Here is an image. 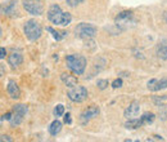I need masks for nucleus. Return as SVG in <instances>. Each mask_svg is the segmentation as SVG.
Returning <instances> with one entry per match:
<instances>
[{
    "instance_id": "1",
    "label": "nucleus",
    "mask_w": 167,
    "mask_h": 142,
    "mask_svg": "<svg viewBox=\"0 0 167 142\" xmlns=\"http://www.w3.org/2000/svg\"><path fill=\"white\" fill-rule=\"evenodd\" d=\"M48 19L54 25L68 26L72 21V16L68 12H63L58 4H53L48 10Z\"/></svg>"
},
{
    "instance_id": "2",
    "label": "nucleus",
    "mask_w": 167,
    "mask_h": 142,
    "mask_svg": "<svg viewBox=\"0 0 167 142\" xmlns=\"http://www.w3.org/2000/svg\"><path fill=\"white\" fill-rule=\"evenodd\" d=\"M66 66L76 75H82L86 68V58L81 54H70L66 57Z\"/></svg>"
},
{
    "instance_id": "3",
    "label": "nucleus",
    "mask_w": 167,
    "mask_h": 142,
    "mask_svg": "<svg viewBox=\"0 0 167 142\" xmlns=\"http://www.w3.org/2000/svg\"><path fill=\"white\" fill-rule=\"evenodd\" d=\"M23 31L26 36L28 38V40H31V42H35V40H38L40 36H41V26H40V23L38 21H35V19H30V21L26 22V25L23 27Z\"/></svg>"
},
{
    "instance_id": "4",
    "label": "nucleus",
    "mask_w": 167,
    "mask_h": 142,
    "mask_svg": "<svg viewBox=\"0 0 167 142\" xmlns=\"http://www.w3.org/2000/svg\"><path fill=\"white\" fill-rule=\"evenodd\" d=\"M136 22V19L134 18V14L131 10H124L118 13V16L115 18V23L118 26L121 30H126L130 26H134Z\"/></svg>"
},
{
    "instance_id": "5",
    "label": "nucleus",
    "mask_w": 167,
    "mask_h": 142,
    "mask_svg": "<svg viewBox=\"0 0 167 142\" xmlns=\"http://www.w3.org/2000/svg\"><path fill=\"white\" fill-rule=\"evenodd\" d=\"M75 35L80 39H91L96 35V27L90 25V23H79L75 27Z\"/></svg>"
},
{
    "instance_id": "6",
    "label": "nucleus",
    "mask_w": 167,
    "mask_h": 142,
    "mask_svg": "<svg viewBox=\"0 0 167 142\" xmlns=\"http://www.w3.org/2000/svg\"><path fill=\"white\" fill-rule=\"evenodd\" d=\"M67 96L72 102H82L88 98V89L82 85H75V87L70 88Z\"/></svg>"
},
{
    "instance_id": "7",
    "label": "nucleus",
    "mask_w": 167,
    "mask_h": 142,
    "mask_svg": "<svg viewBox=\"0 0 167 142\" xmlns=\"http://www.w3.org/2000/svg\"><path fill=\"white\" fill-rule=\"evenodd\" d=\"M23 8L32 16H40L44 13V5L41 0H22Z\"/></svg>"
},
{
    "instance_id": "8",
    "label": "nucleus",
    "mask_w": 167,
    "mask_h": 142,
    "mask_svg": "<svg viewBox=\"0 0 167 142\" xmlns=\"http://www.w3.org/2000/svg\"><path fill=\"white\" fill-rule=\"evenodd\" d=\"M98 114H99V107L95 106V105H91L90 107H88L86 110H84L82 114L80 115L81 123H82V124L88 123V121L90 120V119H93V117L98 116Z\"/></svg>"
},
{
    "instance_id": "9",
    "label": "nucleus",
    "mask_w": 167,
    "mask_h": 142,
    "mask_svg": "<svg viewBox=\"0 0 167 142\" xmlns=\"http://www.w3.org/2000/svg\"><path fill=\"white\" fill-rule=\"evenodd\" d=\"M149 91L152 92H158V91H162V89H166L167 88V78H161L160 80L158 79H150L148 84H146Z\"/></svg>"
},
{
    "instance_id": "10",
    "label": "nucleus",
    "mask_w": 167,
    "mask_h": 142,
    "mask_svg": "<svg viewBox=\"0 0 167 142\" xmlns=\"http://www.w3.org/2000/svg\"><path fill=\"white\" fill-rule=\"evenodd\" d=\"M139 111H140L139 102H138V101H132V102L126 107L124 115H125L126 119H135V117L139 115Z\"/></svg>"
},
{
    "instance_id": "11",
    "label": "nucleus",
    "mask_w": 167,
    "mask_h": 142,
    "mask_svg": "<svg viewBox=\"0 0 167 142\" xmlns=\"http://www.w3.org/2000/svg\"><path fill=\"white\" fill-rule=\"evenodd\" d=\"M7 92H8V94H9L10 98H13V100H17V98H19V96H21L19 88H18V85L14 80H9V82H8Z\"/></svg>"
},
{
    "instance_id": "12",
    "label": "nucleus",
    "mask_w": 167,
    "mask_h": 142,
    "mask_svg": "<svg viewBox=\"0 0 167 142\" xmlns=\"http://www.w3.org/2000/svg\"><path fill=\"white\" fill-rule=\"evenodd\" d=\"M156 52H157L158 58H161V59H167V39L161 40V42L157 44Z\"/></svg>"
},
{
    "instance_id": "13",
    "label": "nucleus",
    "mask_w": 167,
    "mask_h": 142,
    "mask_svg": "<svg viewBox=\"0 0 167 142\" xmlns=\"http://www.w3.org/2000/svg\"><path fill=\"white\" fill-rule=\"evenodd\" d=\"M22 61H23V58H22V54L19 53V52H13V53L8 57V63H9L13 68L18 67L19 65L22 63Z\"/></svg>"
},
{
    "instance_id": "14",
    "label": "nucleus",
    "mask_w": 167,
    "mask_h": 142,
    "mask_svg": "<svg viewBox=\"0 0 167 142\" xmlns=\"http://www.w3.org/2000/svg\"><path fill=\"white\" fill-rule=\"evenodd\" d=\"M60 79H62V82L66 84L68 88H72V87H75V85H77V78L75 75H70V74H67V72H64V74L60 75Z\"/></svg>"
},
{
    "instance_id": "15",
    "label": "nucleus",
    "mask_w": 167,
    "mask_h": 142,
    "mask_svg": "<svg viewBox=\"0 0 167 142\" xmlns=\"http://www.w3.org/2000/svg\"><path fill=\"white\" fill-rule=\"evenodd\" d=\"M15 9H17V1L12 0V1L8 3L5 7L1 8V12L4 14H7V16H13L15 13Z\"/></svg>"
},
{
    "instance_id": "16",
    "label": "nucleus",
    "mask_w": 167,
    "mask_h": 142,
    "mask_svg": "<svg viewBox=\"0 0 167 142\" xmlns=\"http://www.w3.org/2000/svg\"><path fill=\"white\" fill-rule=\"evenodd\" d=\"M23 115L24 114L19 112V111H13V116H12V119L9 120L10 127H17V125L21 124L23 120Z\"/></svg>"
},
{
    "instance_id": "17",
    "label": "nucleus",
    "mask_w": 167,
    "mask_h": 142,
    "mask_svg": "<svg viewBox=\"0 0 167 142\" xmlns=\"http://www.w3.org/2000/svg\"><path fill=\"white\" fill-rule=\"evenodd\" d=\"M60 129H62V123H60L58 119H55L50 125H49V133H50L51 136H57L60 132Z\"/></svg>"
},
{
    "instance_id": "18",
    "label": "nucleus",
    "mask_w": 167,
    "mask_h": 142,
    "mask_svg": "<svg viewBox=\"0 0 167 142\" xmlns=\"http://www.w3.org/2000/svg\"><path fill=\"white\" fill-rule=\"evenodd\" d=\"M143 124V121H141V119H138V117H135V119H129V121H126L125 123V127L127 129H136V128H140Z\"/></svg>"
},
{
    "instance_id": "19",
    "label": "nucleus",
    "mask_w": 167,
    "mask_h": 142,
    "mask_svg": "<svg viewBox=\"0 0 167 142\" xmlns=\"http://www.w3.org/2000/svg\"><path fill=\"white\" fill-rule=\"evenodd\" d=\"M46 31L49 32H51V35H53V38H54L57 42H59V40H62L64 36L67 35V32L66 31H62V32H58V31H55L53 27H46Z\"/></svg>"
},
{
    "instance_id": "20",
    "label": "nucleus",
    "mask_w": 167,
    "mask_h": 142,
    "mask_svg": "<svg viewBox=\"0 0 167 142\" xmlns=\"http://www.w3.org/2000/svg\"><path fill=\"white\" fill-rule=\"evenodd\" d=\"M141 121H143V124H150L153 123L154 120V114L153 112H145L143 116H140Z\"/></svg>"
},
{
    "instance_id": "21",
    "label": "nucleus",
    "mask_w": 167,
    "mask_h": 142,
    "mask_svg": "<svg viewBox=\"0 0 167 142\" xmlns=\"http://www.w3.org/2000/svg\"><path fill=\"white\" fill-rule=\"evenodd\" d=\"M53 112H54V115L57 117L62 116L63 114H64V106H63V105H57V106L54 107V111H53Z\"/></svg>"
},
{
    "instance_id": "22",
    "label": "nucleus",
    "mask_w": 167,
    "mask_h": 142,
    "mask_svg": "<svg viewBox=\"0 0 167 142\" xmlns=\"http://www.w3.org/2000/svg\"><path fill=\"white\" fill-rule=\"evenodd\" d=\"M96 87L99 88V89H105L108 87V80H105V79H98L96 80Z\"/></svg>"
},
{
    "instance_id": "23",
    "label": "nucleus",
    "mask_w": 167,
    "mask_h": 142,
    "mask_svg": "<svg viewBox=\"0 0 167 142\" xmlns=\"http://www.w3.org/2000/svg\"><path fill=\"white\" fill-rule=\"evenodd\" d=\"M13 111H19V112H22V114L26 115L27 107L24 106V105H22V103H18V105H14V106H13Z\"/></svg>"
},
{
    "instance_id": "24",
    "label": "nucleus",
    "mask_w": 167,
    "mask_h": 142,
    "mask_svg": "<svg viewBox=\"0 0 167 142\" xmlns=\"http://www.w3.org/2000/svg\"><path fill=\"white\" fill-rule=\"evenodd\" d=\"M153 101H154V103H156L157 106H163L162 102L167 101V96H161L160 98H158V97H153Z\"/></svg>"
},
{
    "instance_id": "25",
    "label": "nucleus",
    "mask_w": 167,
    "mask_h": 142,
    "mask_svg": "<svg viewBox=\"0 0 167 142\" xmlns=\"http://www.w3.org/2000/svg\"><path fill=\"white\" fill-rule=\"evenodd\" d=\"M84 0H66V3H67V5H70V7H72V8H75V7H77L79 4H81Z\"/></svg>"
},
{
    "instance_id": "26",
    "label": "nucleus",
    "mask_w": 167,
    "mask_h": 142,
    "mask_svg": "<svg viewBox=\"0 0 167 142\" xmlns=\"http://www.w3.org/2000/svg\"><path fill=\"white\" fill-rule=\"evenodd\" d=\"M112 87H113V88H121V87H122V79H116V80H113Z\"/></svg>"
},
{
    "instance_id": "27",
    "label": "nucleus",
    "mask_w": 167,
    "mask_h": 142,
    "mask_svg": "<svg viewBox=\"0 0 167 142\" xmlns=\"http://www.w3.org/2000/svg\"><path fill=\"white\" fill-rule=\"evenodd\" d=\"M12 116H13V114H12V112H7V114H4V115H3L1 120H4V119H7V120H10V119H12Z\"/></svg>"
},
{
    "instance_id": "28",
    "label": "nucleus",
    "mask_w": 167,
    "mask_h": 142,
    "mask_svg": "<svg viewBox=\"0 0 167 142\" xmlns=\"http://www.w3.org/2000/svg\"><path fill=\"white\" fill-rule=\"evenodd\" d=\"M64 123H66V124H71V123H72V119H71V115H70V114H67V115L64 116Z\"/></svg>"
},
{
    "instance_id": "29",
    "label": "nucleus",
    "mask_w": 167,
    "mask_h": 142,
    "mask_svg": "<svg viewBox=\"0 0 167 142\" xmlns=\"http://www.w3.org/2000/svg\"><path fill=\"white\" fill-rule=\"evenodd\" d=\"M0 141H1V142H4V141H8V142H10V141H12V138H10L9 136H5V135H3V136H1V138H0Z\"/></svg>"
},
{
    "instance_id": "30",
    "label": "nucleus",
    "mask_w": 167,
    "mask_h": 142,
    "mask_svg": "<svg viewBox=\"0 0 167 142\" xmlns=\"http://www.w3.org/2000/svg\"><path fill=\"white\" fill-rule=\"evenodd\" d=\"M0 53H1V54H0V58H4V57H5V54H7V51L5 49H4V48H1V49H0Z\"/></svg>"
},
{
    "instance_id": "31",
    "label": "nucleus",
    "mask_w": 167,
    "mask_h": 142,
    "mask_svg": "<svg viewBox=\"0 0 167 142\" xmlns=\"http://www.w3.org/2000/svg\"><path fill=\"white\" fill-rule=\"evenodd\" d=\"M163 19H165V22L167 23V12H165V13H163Z\"/></svg>"
},
{
    "instance_id": "32",
    "label": "nucleus",
    "mask_w": 167,
    "mask_h": 142,
    "mask_svg": "<svg viewBox=\"0 0 167 142\" xmlns=\"http://www.w3.org/2000/svg\"><path fill=\"white\" fill-rule=\"evenodd\" d=\"M1 75H4V65H1Z\"/></svg>"
}]
</instances>
